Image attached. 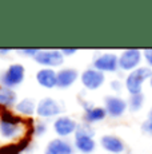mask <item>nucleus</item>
Returning a JSON list of instances; mask_svg holds the SVG:
<instances>
[{
	"label": "nucleus",
	"instance_id": "obj_20",
	"mask_svg": "<svg viewBox=\"0 0 152 154\" xmlns=\"http://www.w3.org/2000/svg\"><path fill=\"white\" fill-rule=\"evenodd\" d=\"M145 103V97L144 94H135V95H128L127 99V106L128 110L131 112H139L143 109Z\"/></svg>",
	"mask_w": 152,
	"mask_h": 154
},
{
	"label": "nucleus",
	"instance_id": "obj_9",
	"mask_svg": "<svg viewBox=\"0 0 152 154\" xmlns=\"http://www.w3.org/2000/svg\"><path fill=\"white\" fill-rule=\"evenodd\" d=\"M80 82L83 87L88 91H96L106 83V74L100 72L93 67H88L80 74Z\"/></svg>",
	"mask_w": 152,
	"mask_h": 154
},
{
	"label": "nucleus",
	"instance_id": "obj_29",
	"mask_svg": "<svg viewBox=\"0 0 152 154\" xmlns=\"http://www.w3.org/2000/svg\"><path fill=\"white\" fill-rule=\"evenodd\" d=\"M4 110H5V109H4V107H3V106H0V115H1V112H3V111H4Z\"/></svg>",
	"mask_w": 152,
	"mask_h": 154
},
{
	"label": "nucleus",
	"instance_id": "obj_3",
	"mask_svg": "<svg viewBox=\"0 0 152 154\" xmlns=\"http://www.w3.org/2000/svg\"><path fill=\"white\" fill-rule=\"evenodd\" d=\"M92 67L103 74H113L119 71V54L112 51L96 52L92 58Z\"/></svg>",
	"mask_w": 152,
	"mask_h": 154
},
{
	"label": "nucleus",
	"instance_id": "obj_22",
	"mask_svg": "<svg viewBox=\"0 0 152 154\" xmlns=\"http://www.w3.org/2000/svg\"><path fill=\"white\" fill-rule=\"evenodd\" d=\"M47 130H48V125H47L45 121H39V122L35 123V137H43L45 135Z\"/></svg>",
	"mask_w": 152,
	"mask_h": 154
},
{
	"label": "nucleus",
	"instance_id": "obj_11",
	"mask_svg": "<svg viewBox=\"0 0 152 154\" xmlns=\"http://www.w3.org/2000/svg\"><path fill=\"white\" fill-rule=\"evenodd\" d=\"M32 147V138L23 135L20 140L0 145V154H24Z\"/></svg>",
	"mask_w": 152,
	"mask_h": 154
},
{
	"label": "nucleus",
	"instance_id": "obj_18",
	"mask_svg": "<svg viewBox=\"0 0 152 154\" xmlns=\"http://www.w3.org/2000/svg\"><path fill=\"white\" fill-rule=\"evenodd\" d=\"M36 100L27 97L17 100L16 105L13 106V111L23 118H34V115L36 114Z\"/></svg>",
	"mask_w": 152,
	"mask_h": 154
},
{
	"label": "nucleus",
	"instance_id": "obj_14",
	"mask_svg": "<svg viewBox=\"0 0 152 154\" xmlns=\"http://www.w3.org/2000/svg\"><path fill=\"white\" fill-rule=\"evenodd\" d=\"M74 143L64 138H54L47 143L44 154H74Z\"/></svg>",
	"mask_w": 152,
	"mask_h": 154
},
{
	"label": "nucleus",
	"instance_id": "obj_30",
	"mask_svg": "<svg viewBox=\"0 0 152 154\" xmlns=\"http://www.w3.org/2000/svg\"><path fill=\"white\" fill-rule=\"evenodd\" d=\"M148 83H150V87L152 88V76H151V78H150V82H148Z\"/></svg>",
	"mask_w": 152,
	"mask_h": 154
},
{
	"label": "nucleus",
	"instance_id": "obj_25",
	"mask_svg": "<svg viewBox=\"0 0 152 154\" xmlns=\"http://www.w3.org/2000/svg\"><path fill=\"white\" fill-rule=\"evenodd\" d=\"M143 60L145 62V66L152 70V48L143 50Z\"/></svg>",
	"mask_w": 152,
	"mask_h": 154
},
{
	"label": "nucleus",
	"instance_id": "obj_28",
	"mask_svg": "<svg viewBox=\"0 0 152 154\" xmlns=\"http://www.w3.org/2000/svg\"><path fill=\"white\" fill-rule=\"evenodd\" d=\"M147 117H152V107L148 110V114H147Z\"/></svg>",
	"mask_w": 152,
	"mask_h": 154
},
{
	"label": "nucleus",
	"instance_id": "obj_27",
	"mask_svg": "<svg viewBox=\"0 0 152 154\" xmlns=\"http://www.w3.org/2000/svg\"><path fill=\"white\" fill-rule=\"evenodd\" d=\"M12 52V48H4V47H0V56H7Z\"/></svg>",
	"mask_w": 152,
	"mask_h": 154
},
{
	"label": "nucleus",
	"instance_id": "obj_15",
	"mask_svg": "<svg viewBox=\"0 0 152 154\" xmlns=\"http://www.w3.org/2000/svg\"><path fill=\"white\" fill-rule=\"evenodd\" d=\"M74 147L76 152L81 154H92L96 150V141L95 137L81 133H75L74 135Z\"/></svg>",
	"mask_w": 152,
	"mask_h": 154
},
{
	"label": "nucleus",
	"instance_id": "obj_5",
	"mask_svg": "<svg viewBox=\"0 0 152 154\" xmlns=\"http://www.w3.org/2000/svg\"><path fill=\"white\" fill-rule=\"evenodd\" d=\"M143 62V51L139 48H125L119 54V71L131 72L139 69Z\"/></svg>",
	"mask_w": 152,
	"mask_h": 154
},
{
	"label": "nucleus",
	"instance_id": "obj_24",
	"mask_svg": "<svg viewBox=\"0 0 152 154\" xmlns=\"http://www.w3.org/2000/svg\"><path fill=\"white\" fill-rule=\"evenodd\" d=\"M142 131L152 137V117H147V119L142 123Z\"/></svg>",
	"mask_w": 152,
	"mask_h": 154
},
{
	"label": "nucleus",
	"instance_id": "obj_1",
	"mask_svg": "<svg viewBox=\"0 0 152 154\" xmlns=\"http://www.w3.org/2000/svg\"><path fill=\"white\" fill-rule=\"evenodd\" d=\"M24 135V118L13 111L5 109L0 115V137L7 141H17Z\"/></svg>",
	"mask_w": 152,
	"mask_h": 154
},
{
	"label": "nucleus",
	"instance_id": "obj_21",
	"mask_svg": "<svg viewBox=\"0 0 152 154\" xmlns=\"http://www.w3.org/2000/svg\"><path fill=\"white\" fill-rule=\"evenodd\" d=\"M110 88L116 94V95H119V94L124 90V81H121V79H119V78L112 79V81L110 82Z\"/></svg>",
	"mask_w": 152,
	"mask_h": 154
},
{
	"label": "nucleus",
	"instance_id": "obj_17",
	"mask_svg": "<svg viewBox=\"0 0 152 154\" xmlns=\"http://www.w3.org/2000/svg\"><path fill=\"white\" fill-rule=\"evenodd\" d=\"M108 117L107 111L103 106H95L91 105L89 107L84 109V114H83V122L89 123V125H95V123L103 122L104 119Z\"/></svg>",
	"mask_w": 152,
	"mask_h": 154
},
{
	"label": "nucleus",
	"instance_id": "obj_6",
	"mask_svg": "<svg viewBox=\"0 0 152 154\" xmlns=\"http://www.w3.org/2000/svg\"><path fill=\"white\" fill-rule=\"evenodd\" d=\"M64 59L66 58L61 54L60 50L49 48V50H39V52L34 58V60L42 67L56 70L57 67L64 64Z\"/></svg>",
	"mask_w": 152,
	"mask_h": 154
},
{
	"label": "nucleus",
	"instance_id": "obj_7",
	"mask_svg": "<svg viewBox=\"0 0 152 154\" xmlns=\"http://www.w3.org/2000/svg\"><path fill=\"white\" fill-rule=\"evenodd\" d=\"M61 111H63V106L52 97H45V98L37 100L36 115L39 118H42L43 121L60 117Z\"/></svg>",
	"mask_w": 152,
	"mask_h": 154
},
{
	"label": "nucleus",
	"instance_id": "obj_4",
	"mask_svg": "<svg viewBox=\"0 0 152 154\" xmlns=\"http://www.w3.org/2000/svg\"><path fill=\"white\" fill-rule=\"evenodd\" d=\"M25 79V69L22 63H12L0 74V86L15 90Z\"/></svg>",
	"mask_w": 152,
	"mask_h": 154
},
{
	"label": "nucleus",
	"instance_id": "obj_8",
	"mask_svg": "<svg viewBox=\"0 0 152 154\" xmlns=\"http://www.w3.org/2000/svg\"><path fill=\"white\" fill-rule=\"evenodd\" d=\"M77 126L79 123L76 122V119L68 117V115H60V117L55 118L54 123H52V129H54L55 134L57 135V138H64V140H68L71 135H75Z\"/></svg>",
	"mask_w": 152,
	"mask_h": 154
},
{
	"label": "nucleus",
	"instance_id": "obj_26",
	"mask_svg": "<svg viewBox=\"0 0 152 154\" xmlns=\"http://www.w3.org/2000/svg\"><path fill=\"white\" fill-rule=\"evenodd\" d=\"M60 51H61V54L64 55V58H66V56H74L77 54V48H75V47H64Z\"/></svg>",
	"mask_w": 152,
	"mask_h": 154
},
{
	"label": "nucleus",
	"instance_id": "obj_23",
	"mask_svg": "<svg viewBox=\"0 0 152 154\" xmlns=\"http://www.w3.org/2000/svg\"><path fill=\"white\" fill-rule=\"evenodd\" d=\"M17 54H22L24 56H28V58H35L39 52V48H34V47H25V48H19L16 50Z\"/></svg>",
	"mask_w": 152,
	"mask_h": 154
},
{
	"label": "nucleus",
	"instance_id": "obj_10",
	"mask_svg": "<svg viewBox=\"0 0 152 154\" xmlns=\"http://www.w3.org/2000/svg\"><path fill=\"white\" fill-rule=\"evenodd\" d=\"M103 107L106 109L107 115L111 118H120L128 111L127 99L121 98L120 95H116V94L107 95L104 98Z\"/></svg>",
	"mask_w": 152,
	"mask_h": 154
},
{
	"label": "nucleus",
	"instance_id": "obj_19",
	"mask_svg": "<svg viewBox=\"0 0 152 154\" xmlns=\"http://www.w3.org/2000/svg\"><path fill=\"white\" fill-rule=\"evenodd\" d=\"M17 102V95L15 90L0 86V106L4 109H13Z\"/></svg>",
	"mask_w": 152,
	"mask_h": 154
},
{
	"label": "nucleus",
	"instance_id": "obj_2",
	"mask_svg": "<svg viewBox=\"0 0 152 154\" xmlns=\"http://www.w3.org/2000/svg\"><path fill=\"white\" fill-rule=\"evenodd\" d=\"M152 76V70L147 66H140L139 69L131 71L125 75L124 78V88L130 95L143 93V86L144 83L150 82V78Z\"/></svg>",
	"mask_w": 152,
	"mask_h": 154
},
{
	"label": "nucleus",
	"instance_id": "obj_16",
	"mask_svg": "<svg viewBox=\"0 0 152 154\" xmlns=\"http://www.w3.org/2000/svg\"><path fill=\"white\" fill-rule=\"evenodd\" d=\"M35 78H36L37 85L47 88V90L57 87V70L42 67L40 70H37Z\"/></svg>",
	"mask_w": 152,
	"mask_h": 154
},
{
	"label": "nucleus",
	"instance_id": "obj_12",
	"mask_svg": "<svg viewBox=\"0 0 152 154\" xmlns=\"http://www.w3.org/2000/svg\"><path fill=\"white\" fill-rule=\"evenodd\" d=\"M100 146L110 154H124L125 143L115 134H104L100 138Z\"/></svg>",
	"mask_w": 152,
	"mask_h": 154
},
{
	"label": "nucleus",
	"instance_id": "obj_13",
	"mask_svg": "<svg viewBox=\"0 0 152 154\" xmlns=\"http://www.w3.org/2000/svg\"><path fill=\"white\" fill-rule=\"evenodd\" d=\"M80 78L79 71L74 67H61L57 70V87L61 90L69 88Z\"/></svg>",
	"mask_w": 152,
	"mask_h": 154
}]
</instances>
